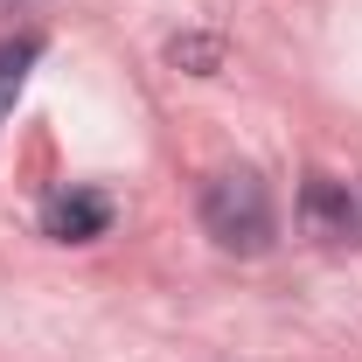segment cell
Returning a JSON list of instances; mask_svg holds the SVG:
<instances>
[{"mask_svg": "<svg viewBox=\"0 0 362 362\" xmlns=\"http://www.w3.org/2000/svg\"><path fill=\"white\" fill-rule=\"evenodd\" d=\"M202 230L216 237V251H237V258H265L272 251V188L258 168H223V175L202 181Z\"/></svg>", "mask_w": 362, "mask_h": 362, "instance_id": "cell-1", "label": "cell"}, {"mask_svg": "<svg viewBox=\"0 0 362 362\" xmlns=\"http://www.w3.org/2000/svg\"><path fill=\"white\" fill-rule=\"evenodd\" d=\"M300 223L320 244H362V181L307 175V188H300Z\"/></svg>", "mask_w": 362, "mask_h": 362, "instance_id": "cell-2", "label": "cell"}, {"mask_svg": "<svg viewBox=\"0 0 362 362\" xmlns=\"http://www.w3.org/2000/svg\"><path fill=\"white\" fill-rule=\"evenodd\" d=\"M35 56H42V35H14V42H0V119L14 112V98H21V84H28Z\"/></svg>", "mask_w": 362, "mask_h": 362, "instance_id": "cell-4", "label": "cell"}, {"mask_svg": "<svg viewBox=\"0 0 362 362\" xmlns=\"http://www.w3.org/2000/svg\"><path fill=\"white\" fill-rule=\"evenodd\" d=\"M168 56H175V63H188L195 77H209V70H216V56H223V42H216V35H181Z\"/></svg>", "mask_w": 362, "mask_h": 362, "instance_id": "cell-5", "label": "cell"}, {"mask_svg": "<svg viewBox=\"0 0 362 362\" xmlns=\"http://www.w3.org/2000/svg\"><path fill=\"white\" fill-rule=\"evenodd\" d=\"M42 230L56 237V244H90V237L112 230V195L70 181V188H56V195L42 202Z\"/></svg>", "mask_w": 362, "mask_h": 362, "instance_id": "cell-3", "label": "cell"}]
</instances>
